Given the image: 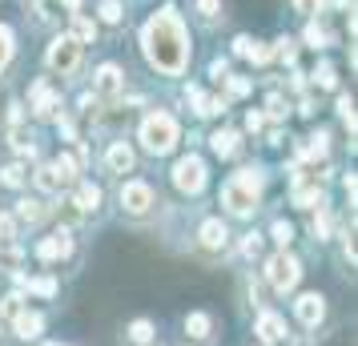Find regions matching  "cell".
I'll return each instance as SVG.
<instances>
[{
    "instance_id": "8d00e7d4",
    "label": "cell",
    "mask_w": 358,
    "mask_h": 346,
    "mask_svg": "<svg viewBox=\"0 0 358 346\" xmlns=\"http://www.w3.org/2000/svg\"><path fill=\"white\" fill-rule=\"evenodd\" d=\"M0 314L17 318V314H20V294H8V298H4V302H0Z\"/></svg>"
},
{
    "instance_id": "681fc988",
    "label": "cell",
    "mask_w": 358,
    "mask_h": 346,
    "mask_svg": "<svg viewBox=\"0 0 358 346\" xmlns=\"http://www.w3.org/2000/svg\"><path fill=\"white\" fill-rule=\"evenodd\" d=\"M294 4H298V8H302V13H306V8H310V0H294Z\"/></svg>"
},
{
    "instance_id": "2e32d148",
    "label": "cell",
    "mask_w": 358,
    "mask_h": 346,
    "mask_svg": "<svg viewBox=\"0 0 358 346\" xmlns=\"http://www.w3.org/2000/svg\"><path fill=\"white\" fill-rule=\"evenodd\" d=\"M69 206H77V214H93V210L101 206V189L97 185H89V182L77 185V198L69 201Z\"/></svg>"
},
{
    "instance_id": "9a60e30c",
    "label": "cell",
    "mask_w": 358,
    "mask_h": 346,
    "mask_svg": "<svg viewBox=\"0 0 358 346\" xmlns=\"http://www.w3.org/2000/svg\"><path fill=\"white\" fill-rule=\"evenodd\" d=\"M197 238H201V246H206V250H222V246L229 242V230L217 222V217H210V222H201Z\"/></svg>"
},
{
    "instance_id": "7bdbcfd3",
    "label": "cell",
    "mask_w": 358,
    "mask_h": 346,
    "mask_svg": "<svg viewBox=\"0 0 358 346\" xmlns=\"http://www.w3.org/2000/svg\"><path fill=\"white\" fill-rule=\"evenodd\" d=\"M250 61H254V65L270 61V49H266V45H254V49H250Z\"/></svg>"
},
{
    "instance_id": "f546056e",
    "label": "cell",
    "mask_w": 358,
    "mask_h": 346,
    "mask_svg": "<svg viewBox=\"0 0 358 346\" xmlns=\"http://www.w3.org/2000/svg\"><path fill=\"white\" fill-rule=\"evenodd\" d=\"M101 20L105 24H121V4L117 0H101Z\"/></svg>"
},
{
    "instance_id": "8992f818",
    "label": "cell",
    "mask_w": 358,
    "mask_h": 346,
    "mask_svg": "<svg viewBox=\"0 0 358 346\" xmlns=\"http://www.w3.org/2000/svg\"><path fill=\"white\" fill-rule=\"evenodd\" d=\"M173 185H178L181 194H201L206 189V161L201 157H181L178 165H173Z\"/></svg>"
},
{
    "instance_id": "7402d4cb",
    "label": "cell",
    "mask_w": 358,
    "mask_h": 346,
    "mask_svg": "<svg viewBox=\"0 0 358 346\" xmlns=\"http://www.w3.org/2000/svg\"><path fill=\"white\" fill-rule=\"evenodd\" d=\"M149 338H153V322H145V318H137L129 326V343H137V346H145Z\"/></svg>"
},
{
    "instance_id": "5bb4252c",
    "label": "cell",
    "mask_w": 358,
    "mask_h": 346,
    "mask_svg": "<svg viewBox=\"0 0 358 346\" xmlns=\"http://www.w3.org/2000/svg\"><path fill=\"white\" fill-rule=\"evenodd\" d=\"M13 330H17L24 343H33V338H41V330H45V318L33 310H20L17 318H13Z\"/></svg>"
},
{
    "instance_id": "ab89813d",
    "label": "cell",
    "mask_w": 358,
    "mask_h": 346,
    "mask_svg": "<svg viewBox=\"0 0 358 346\" xmlns=\"http://www.w3.org/2000/svg\"><path fill=\"white\" fill-rule=\"evenodd\" d=\"M266 109H270V117H282V113H286V101H282V97L274 93V97L266 101Z\"/></svg>"
},
{
    "instance_id": "e0dca14e",
    "label": "cell",
    "mask_w": 358,
    "mask_h": 346,
    "mask_svg": "<svg viewBox=\"0 0 358 346\" xmlns=\"http://www.w3.org/2000/svg\"><path fill=\"white\" fill-rule=\"evenodd\" d=\"M210 149L217 153V157H234V153H238V133L234 129H217L210 137Z\"/></svg>"
},
{
    "instance_id": "4fadbf2b",
    "label": "cell",
    "mask_w": 358,
    "mask_h": 346,
    "mask_svg": "<svg viewBox=\"0 0 358 346\" xmlns=\"http://www.w3.org/2000/svg\"><path fill=\"white\" fill-rule=\"evenodd\" d=\"M105 169H109V173H129L133 169V149L125 145V141H113L109 153H105Z\"/></svg>"
},
{
    "instance_id": "74e56055",
    "label": "cell",
    "mask_w": 358,
    "mask_h": 346,
    "mask_svg": "<svg viewBox=\"0 0 358 346\" xmlns=\"http://www.w3.org/2000/svg\"><path fill=\"white\" fill-rule=\"evenodd\" d=\"M197 13L201 17H217L222 13V0H197Z\"/></svg>"
},
{
    "instance_id": "9c48e42d",
    "label": "cell",
    "mask_w": 358,
    "mask_h": 346,
    "mask_svg": "<svg viewBox=\"0 0 358 346\" xmlns=\"http://www.w3.org/2000/svg\"><path fill=\"white\" fill-rule=\"evenodd\" d=\"M294 314H298L306 326H318V322H322V314H326V298L322 294H302L298 302H294Z\"/></svg>"
},
{
    "instance_id": "7c38bea8",
    "label": "cell",
    "mask_w": 358,
    "mask_h": 346,
    "mask_svg": "<svg viewBox=\"0 0 358 346\" xmlns=\"http://www.w3.org/2000/svg\"><path fill=\"white\" fill-rule=\"evenodd\" d=\"M57 109H61V97L52 93L49 85H33V113L49 121V117H57Z\"/></svg>"
},
{
    "instance_id": "f1b7e54d",
    "label": "cell",
    "mask_w": 358,
    "mask_h": 346,
    "mask_svg": "<svg viewBox=\"0 0 358 346\" xmlns=\"http://www.w3.org/2000/svg\"><path fill=\"white\" fill-rule=\"evenodd\" d=\"M270 233H274V242H278L282 250L294 242V226H290V222H274V230H270Z\"/></svg>"
},
{
    "instance_id": "ba28073f",
    "label": "cell",
    "mask_w": 358,
    "mask_h": 346,
    "mask_svg": "<svg viewBox=\"0 0 358 346\" xmlns=\"http://www.w3.org/2000/svg\"><path fill=\"white\" fill-rule=\"evenodd\" d=\"M69 250H73V233L57 230V233H49V238L36 246V254H41L45 262H61V258H69Z\"/></svg>"
},
{
    "instance_id": "30bf717a",
    "label": "cell",
    "mask_w": 358,
    "mask_h": 346,
    "mask_svg": "<svg viewBox=\"0 0 358 346\" xmlns=\"http://www.w3.org/2000/svg\"><path fill=\"white\" fill-rule=\"evenodd\" d=\"M93 93H97V97H117V93H121V69L101 65L97 77H93Z\"/></svg>"
},
{
    "instance_id": "c3c4849f",
    "label": "cell",
    "mask_w": 358,
    "mask_h": 346,
    "mask_svg": "<svg viewBox=\"0 0 358 346\" xmlns=\"http://www.w3.org/2000/svg\"><path fill=\"white\" fill-rule=\"evenodd\" d=\"M61 4H65L69 13H81V0H61Z\"/></svg>"
},
{
    "instance_id": "5b68a950",
    "label": "cell",
    "mask_w": 358,
    "mask_h": 346,
    "mask_svg": "<svg viewBox=\"0 0 358 346\" xmlns=\"http://www.w3.org/2000/svg\"><path fill=\"white\" fill-rule=\"evenodd\" d=\"M45 61H49L52 73H61V77H69L73 69L81 65V41H73V36H57L49 45V52H45Z\"/></svg>"
},
{
    "instance_id": "e575fe53",
    "label": "cell",
    "mask_w": 358,
    "mask_h": 346,
    "mask_svg": "<svg viewBox=\"0 0 358 346\" xmlns=\"http://www.w3.org/2000/svg\"><path fill=\"white\" fill-rule=\"evenodd\" d=\"M338 113H342V121H346V125L355 129V101L346 97V93H342V97H338Z\"/></svg>"
},
{
    "instance_id": "4316f807",
    "label": "cell",
    "mask_w": 358,
    "mask_h": 346,
    "mask_svg": "<svg viewBox=\"0 0 358 346\" xmlns=\"http://www.w3.org/2000/svg\"><path fill=\"white\" fill-rule=\"evenodd\" d=\"M52 165H57V173H61V178H65L69 185L77 182V161H73V157H65V153H61V157H57Z\"/></svg>"
},
{
    "instance_id": "484cf974",
    "label": "cell",
    "mask_w": 358,
    "mask_h": 346,
    "mask_svg": "<svg viewBox=\"0 0 358 346\" xmlns=\"http://www.w3.org/2000/svg\"><path fill=\"white\" fill-rule=\"evenodd\" d=\"M310 233H314L318 242H326V238H330V214H314L310 217Z\"/></svg>"
},
{
    "instance_id": "1f68e13d",
    "label": "cell",
    "mask_w": 358,
    "mask_h": 346,
    "mask_svg": "<svg viewBox=\"0 0 358 346\" xmlns=\"http://www.w3.org/2000/svg\"><path fill=\"white\" fill-rule=\"evenodd\" d=\"M314 85H322V89H334V85H338L334 69H330V65H318V69H314Z\"/></svg>"
},
{
    "instance_id": "60d3db41",
    "label": "cell",
    "mask_w": 358,
    "mask_h": 346,
    "mask_svg": "<svg viewBox=\"0 0 358 346\" xmlns=\"http://www.w3.org/2000/svg\"><path fill=\"white\" fill-rule=\"evenodd\" d=\"M52 4H57V0H36V13H41V20H52V17H57V13H52Z\"/></svg>"
},
{
    "instance_id": "83f0119b",
    "label": "cell",
    "mask_w": 358,
    "mask_h": 346,
    "mask_svg": "<svg viewBox=\"0 0 358 346\" xmlns=\"http://www.w3.org/2000/svg\"><path fill=\"white\" fill-rule=\"evenodd\" d=\"M13 61V33L0 24V73H4V65Z\"/></svg>"
},
{
    "instance_id": "d4e9b609",
    "label": "cell",
    "mask_w": 358,
    "mask_h": 346,
    "mask_svg": "<svg viewBox=\"0 0 358 346\" xmlns=\"http://www.w3.org/2000/svg\"><path fill=\"white\" fill-rule=\"evenodd\" d=\"M294 52H298V41H290V36H282L274 49H270V57H278V61H294Z\"/></svg>"
},
{
    "instance_id": "52a82bcc",
    "label": "cell",
    "mask_w": 358,
    "mask_h": 346,
    "mask_svg": "<svg viewBox=\"0 0 358 346\" xmlns=\"http://www.w3.org/2000/svg\"><path fill=\"white\" fill-rule=\"evenodd\" d=\"M153 206V189L145 182H125L121 185V210L125 214H149Z\"/></svg>"
},
{
    "instance_id": "8fae6325",
    "label": "cell",
    "mask_w": 358,
    "mask_h": 346,
    "mask_svg": "<svg viewBox=\"0 0 358 346\" xmlns=\"http://www.w3.org/2000/svg\"><path fill=\"white\" fill-rule=\"evenodd\" d=\"M258 338L266 346H278V343H286V322H282V318H278V314H262L258 318Z\"/></svg>"
},
{
    "instance_id": "836d02e7",
    "label": "cell",
    "mask_w": 358,
    "mask_h": 346,
    "mask_svg": "<svg viewBox=\"0 0 358 346\" xmlns=\"http://www.w3.org/2000/svg\"><path fill=\"white\" fill-rule=\"evenodd\" d=\"M197 113H201V117H217V113H222V101H217V97H201V101H197Z\"/></svg>"
},
{
    "instance_id": "f35d334b",
    "label": "cell",
    "mask_w": 358,
    "mask_h": 346,
    "mask_svg": "<svg viewBox=\"0 0 358 346\" xmlns=\"http://www.w3.org/2000/svg\"><path fill=\"white\" fill-rule=\"evenodd\" d=\"M258 250H262V238H258V233H250V238L242 242V254H245V258H254Z\"/></svg>"
},
{
    "instance_id": "277c9868",
    "label": "cell",
    "mask_w": 358,
    "mask_h": 346,
    "mask_svg": "<svg viewBox=\"0 0 358 346\" xmlns=\"http://www.w3.org/2000/svg\"><path fill=\"white\" fill-rule=\"evenodd\" d=\"M298 278H302V266H298V258L294 254H274L270 262H266V282L274 286L278 294H286V290H294L298 286Z\"/></svg>"
},
{
    "instance_id": "44dd1931",
    "label": "cell",
    "mask_w": 358,
    "mask_h": 346,
    "mask_svg": "<svg viewBox=\"0 0 358 346\" xmlns=\"http://www.w3.org/2000/svg\"><path fill=\"white\" fill-rule=\"evenodd\" d=\"M69 36L85 45V41H93V36H97V24H93L89 17H81V13H73V33H69Z\"/></svg>"
},
{
    "instance_id": "d590c367",
    "label": "cell",
    "mask_w": 358,
    "mask_h": 346,
    "mask_svg": "<svg viewBox=\"0 0 358 346\" xmlns=\"http://www.w3.org/2000/svg\"><path fill=\"white\" fill-rule=\"evenodd\" d=\"M17 262H20V250L17 246H0V266H8V270H13Z\"/></svg>"
},
{
    "instance_id": "cb8c5ba5",
    "label": "cell",
    "mask_w": 358,
    "mask_h": 346,
    "mask_svg": "<svg viewBox=\"0 0 358 346\" xmlns=\"http://www.w3.org/2000/svg\"><path fill=\"white\" fill-rule=\"evenodd\" d=\"M20 286H29V290H33V294H41V298H52V294H57V282H52V278H33V282L20 278Z\"/></svg>"
},
{
    "instance_id": "3957f363",
    "label": "cell",
    "mask_w": 358,
    "mask_h": 346,
    "mask_svg": "<svg viewBox=\"0 0 358 346\" xmlns=\"http://www.w3.org/2000/svg\"><path fill=\"white\" fill-rule=\"evenodd\" d=\"M141 145L149 149V153H169V149L178 145V121L169 113H149L145 121H141Z\"/></svg>"
},
{
    "instance_id": "7a4b0ae2",
    "label": "cell",
    "mask_w": 358,
    "mask_h": 346,
    "mask_svg": "<svg viewBox=\"0 0 358 346\" xmlns=\"http://www.w3.org/2000/svg\"><path fill=\"white\" fill-rule=\"evenodd\" d=\"M258 198H262V178L254 169H242V173H234V178L222 185V206H226L234 217H250L258 210Z\"/></svg>"
},
{
    "instance_id": "ac0fdd59",
    "label": "cell",
    "mask_w": 358,
    "mask_h": 346,
    "mask_svg": "<svg viewBox=\"0 0 358 346\" xmlns=\"http://www.w3.org/2000/svg\"><path fill=\"white\" fill-rule=\"evenodd\" d=\"M45 214H49V206H45L41 198H20L17 201V217H20V222H29V226H33V222H41Z\"/></svg>"
},
{
    "instance_id": "ffe728a7",
    "label": "cell",
    "mask_w": 358,
    "mask_h": 346,
    "mask_svg": "<svg viewBox=\"0 0 358 346\" xmlns=\"http://www.w3.org/2000/svg\"><path fill=\"white\" fill-rule=\"evenodd\" d=\"M210 330H213L210 314H201V310L185 314V334H189V338H210Z\"/></svg>"
},
{
    "instance_id": "f6af8a7d",
    "label": "cell",
    "mask_w": 358,
    "mask_h": 346,
    "mask_svg": "<svg viewBox=\"0 0 358 346\" xmlns=\"http://www.w3.org/2000/svg\"><path fill=\"white\" fill-rule=\"evenodd\" d=\"M229 93H234V97H245V93H250V85L238 81V77H229Z\"/></svg>"
},
{
    "instance_id": "d6986e66",
    "label": "cell",
    "mask_w": 358,
    "mask_h": 346,
    "mask_svg": "<svg viewBox=\"0 0 358 346\" xmlns=\"http://www.w3.org/2000/svg\"><path fill=\"white\" fill-rule=\"evenodd\" d=\"M36 185H41L45 194H61L69 182L61 178V173H57V165H41V169H36Z\"/></svg>"
},
{
    "instance_id": "b9f144b4",
    "label": "cell",
    "mask_w": 358,
    "mask_h": 346,
    "mask_svg": "<svg viewBox=\"0 0 358 346\" xmlns=\"http://www.w3.org/2000/svg\"><path fill=\"white\" fill-rule=\"evenodd\" d=\"M250 49H254L250 36H238V41H234V52H238V57H250Z\"/></svg>"
},
{
    "instance_id": "6da1fadb",
    "label": "cell",
    "mask_w": 358,
    "mask_h": 346,
    "mask_svg": "<svg viewBox=\"0 0 358 346\" xmlns=\"http://www.w3.org/2000/svg\"><path fill=\"white\" fill-rule=\"evenodd\" d=\"M141 49H145L149 65L169 73V77H178L181 69H185V61H189V36H185V29H181V20L173 8H162L141 29Z\"/></svg>"
},
{
    "instance_id": "bcb514c9",
    "label": "cell",
    "mask_w": 358,
    "mask_h": 346,
    "mask_svg": "<svg viewBox=\"0 0 358 346\" xmlns=\"http://www.w3.org/2000/svg\"><path fill=\"white\" fill-rule=\"evenodd\" d=\"M210 73H213V77H217V81H226L229 65H226V61H213V65H210Z\"/></svg>"
},
{
    "instance_id": "7dc6e473",
    "label": "cell",
    "mask_w": 358,
    "mask_h": 346,
    "mask_svg": "<svg viewBox=\"0 0 358 346\" xmlns=\"http://www.w3.org/2000/svg\"><path fill=\"white\" fill-rule=\"evenodd\" d=\"M245 125H250V133H258L262 129V113H250V121H245Z\"/></svg>"
},
{
    "instance_id": "d6a6232c",
    "label": "cell",
    "mask_w": 358,
    "mask_h": 346,
    "mask_svg": "<svg viewBox=\"0 0 358 346\" xmlns=\"http://www.w3.org/2000/svg\"><path fill=\"white\" fill-rule=\"evenodd\" d=\"M0 182L13 185V189H20V185H24V169H20V165H8V169L0 173Z\"/></svg>"
},
{
    "instance_id": "ee69618b",
    "label": "cell",
    "mask_w": 358,
    "mask_h": 346,
    "mask_svg": "<svg viewBox=\"0 0 358 346\" xmlns=\"http://www.w3.org/2000/svg\"><path fill=\"white\" fill-rule=\"evenodd\" d=\"M306 41H310V45H326V33L318 29V24H310V29H306Z\"/></svg>"
},
{
    "instance_id": "603a6c76",
    "label": "cell",
    "mask_w": 358,
    "mask_h": 346,
    "mask_svg": "<svg viewBox=\"0 0 358 346\" xmlns=\"http://www.w3.org/2000/svg\"><path fill=\"white\" fill-rule=\"evenodd\" d=\"M322 153H326V133H314L306 145H302V157H306V161H314V157H322Z\"/></svg>"
},
{
    "instance_id": "4dcf8cb0",
    "label": "cell",
    "mask_w": 358,
    "mask_h": 346,
    "mask_svg": "<svg viewBox=\"0 0 358 346\" xmlns=\"http://www.w3.org/2000/svg\"><path fill=\"white\" fill-rule=\"evenodd\" d=\"M13 238H17V222L8 214H0V246H13Z\"/></svg>"
}]
</instances>
